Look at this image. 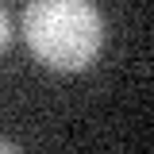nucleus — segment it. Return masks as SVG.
Returning <instances> with one entry per match:
<instances>
[{"label":"nucleus","mask_w":154,"mask_h":154,"mask_svg":"<svg viewBox=\"0 0 154 154\" xmlns=\"http://www.w3.org/2000/svg\"><path fill=\"white\" fill-rule=\"evenodd\" d=\"M16 150H19V146L12 143V139H0V154H16Z\"/></svg>","instance_id":"7ed1b4c3"},{"label":"nucleus","mask_w":154,"mask_h":154,"mask_svg":"<svg viewBox=\"0 0 154 154\" xmlns=\"http://www.w3.org/2000/svg\"><path fill=\"white\" fill-rule=\"evenodd\" d=\"M23 38L50 69H89L104 46V16L93 0H27Z\"/></svg>","instance_id":"f257e3e1"},{"label":"nucleus","mask_w":154,"mask_h":154,"mask_svg":"<svg viewBox=\"0 0 154 154\" xmlns=\"http://www.w3.org/2000/svg\"><path fill=\"white\" fill-rule=\"evenodd\" d=\"M8 38H12V16H8V8L0 4V50L8 46Z\"/></svg>","instance_id":"f03ea898"}]
</instances>
